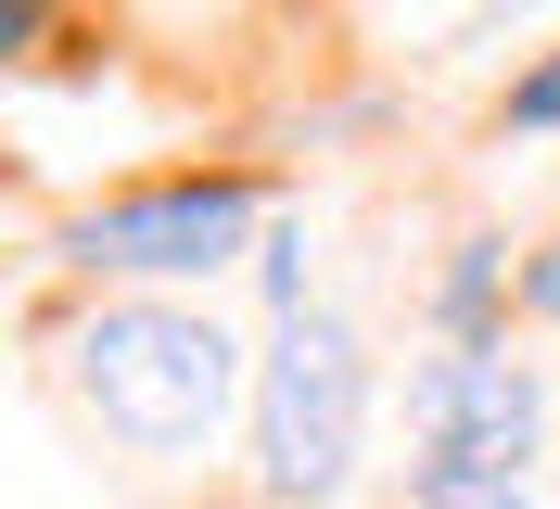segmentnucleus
<instances>
[{
    "instance_id": "nucleus-1",
    "label": "nucleus",
    "mask_w": 560,
    "mask_h": 509,
    "mask_svg": "<svg viewBox=\"0 0 560 509\" xmlns=\"http://www.w3.org/2000/svg\"><path fill=\"white\" fill-rule=\"evenodd\" d=\"M65 395L90 407V433H115L128 459H205L230 395H243V344L217 332L205 305L166 293H115L65 332Z\"/></svg>"
},
{
    "instance_id": "nucleus-5",
    "label": "nucleus",
    "mask_w": 560,
    "mask_h": 509,
    "mask_svg": "<svg viewBox=\"0 0 560 509\" xmlns=\"http://www.w3.org/2000/svg\"><path fill=\"white\" fill-rule=\"evenodd\" d=\"M497 268H510V242H485V230H471V242L446 255V293H433L446 344H497V332H485V319H497Z\"/></svg>"
},
{
    "instance_id": "nucleus-8",
    "label": "nucleus",
    "mask_w": 560,
    "mask_h": 509,
    "mask_svg": "<svg viewBox=\"0 0 560 509\" xmlns=\"http://www.w3.org/2000/svg\"><path fill=\"white\" fill-rule=\"evenodd\" d=\"M523 305H535V319H560V242H535V268H523Z\"/></svg>"
},
{
    "instance_id": "nucleus-2",
    "label": "nucleus",
    "mask_w": 560,
    "mask_h": 509,
    "mask_svg": "<svg viewBox=\"0 0 560 509\" xmlns=\"http://www.w3.org/2000/svg\"><path fill=\"white\" fill-rule=\"evenodd\" d=\"M357 433H370V357L331 305L280 319L255 357V484L280 509H331L357 484Z\"/></svg>"
},
{
    "instance_id": "nucleus-6",
    "label": "nucleus",
    "mask_w": 560,
    "mask_h": 509,
    "mask_svg": "<svg viewBox=\"0 0 560 509\" xmlns=\"http://www.w3.org/2000/svg\"><path fill=\"white\" fill-rule=\"evenodd\" d=\"M395 509H535L510 472H471V459H408V497Z\"/></svg>"
},
{
    "instance_id": "nucleus-7",
    "label": "nucleus",
    "mask_w": 560,
    "mask_h": 509,
    "mask_svg": "<svg viewBox=\"0 0 560 509\" xmlns=\"http://www.w3.org/2000/svg\"><path fill=\"white\" fill-rule=\"evenodd\" d=\"M497 115H510L523 140H560V51H548V65H523V77H510V102H497Z\"/></svg>"
},
{
    "instance_id": "nucleus-4",
    "label": "nucleus",
    "mask_w": 560,
    "mask_h": 509,
    "mask_svg": "<svg viewBox=\"0 0 560 509\" xmlns=\"http://www.w3.org/2000/svg\"><path fill=\"white\" fill-rule=\"evenodd\" d=\"M408 433H420V459H471V472L523 484L535 433H548V382H535V357H510V344H446V357L408 382Z\"/></svg>"
},
{
    "instance_id": "nucleus-3",
    "label": "nucleus",
    "mask_w": 560,
    "mask_h": 509,
    "mask_svg": "<svg viewBox=\"0 0 560 509\" xmlns=\"http://www.w3.org/2000/svg\"><path fill=\"white\" fill-rule=\"evenodd\" d=\"M255 230V178L243 166H178V178H128V192L65 217V268L90 280H217Z\"/></svg>"
}]
</instances>
